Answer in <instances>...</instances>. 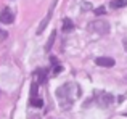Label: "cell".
<instances>
[{"label": "cell", "mask_w": 127, "mask_h": 119, "mask_svg": "<svg viewBox=\"0 0 127 119\" xmlns=\"http://www.w3.org/2000/svg\"><path fill=\"white\" fill-rule=\"evenodd\" d=\"M56 100L61 110H71V106L74 105V101L81 97V87L76 82H66V84L60 85L56 89Z\"/></svg>", "instance_id": "cell-1"}, {"label": "cell", "mask_w": 127, "mask_h": 119, "mask_svg": "<svg viewBox=\"0 0 127 119\" xmlns=\"http://www.w3.org/2000/svg\"><path fill=\"white\" fill-rule=\"evenodd\" d=\"M89 29L96 32V34H100V35H105L109 32V23L105 21V19H96V21H92L89 24Z\"/></svg>", "instance_id": "cell-2"}, {"label": "cell", "mask_w": 127, "mask_h": 119, "mask_svg": "<svg viewBox=\"0 0 127 119\" xmlns=\"http://www.w3.org/2000/svg\"><path fill=\"white\" fill-rule=\"evenodd\" d=\"M95 100H96V103H98L100 106L108 108V106H111V105L114 103V95L108 93V92H96Z\"/></svg>", "instance_id": "cell-3"}, {"label": "cell", "mask_w": 127, "mask_h": 119, "mask_svg": "<svg viewBox=\"0 0 127 119\" xmlns=\"http://www.w3.org/2000/svg\"><path fill=\"white\" fill-rule=\"evenodd\" d=\"M56 2H58V0H53V3H52V8L48 10L47 16L42 19V23H40V24H39V28H37V34H42V32H43V29L47 28V24H48L50 18H52V15H53V10H55V6H56Z\"/></svg>", "instance_id": "cell-4"}, {"label": "cell", "mask_w": 127, "mask_h": 119, "mask_svg": "<svg viewBox=\"0 0 127 119\" xmlns=\"http://www.w3.org/2000/svg\"><path fill=\"white\" fill-rule=\"evenodd\" d=\"M34 81H35V84H43V82L47 81V76H48V71H47L45 68H37L34 71Z\"/></svg>", "instance_id": "cell-5"}, {"label": "cell", "mask_w": 127, "mask_h": 119, "mask_svg": "<svg viewBox=\"0 0 127 119\" xmlns=\"http://www.w3.org/2000/svg\"><path fill=\"white\" fill-rule=\"evenodd\" d=\"M13 19H15V16H13V11L10 8H5L0 11V23H3V24H11Z\"/></svg>", "instance_id": "cell-6"}, {"label": "cell", "mask_w": 127, "mask_h": 119, "mask_svg": "<svg viewBox=\"0 0 127 119\" xmlns=\"http://www.w3.org/2000/svg\"><path fill=\"white\" fill-rule=\"evenodd\" d=\"M95 63L98 66H103V68H111V66H114V60L109 58V57H100L95 60Z\"/></svg>", "instance_id": "cell-7"}, {"label": "cell", "mask_w": 127, "mask_h": 119, "mask_svg": "<svg viewBox=\"0 0 127 119\" xmlns=\"http://www.w3.org/2000/svg\"><path fill=\"white\" fill-rule=\"evenodd\" d=\"M29 106L32 108H42L43 106V100L40 97H31L29 98Z\"/></svg>", "instance_id": "cell-8"}, {"label": "cell", "mask_w": 127, "mask_h": 119, "mask_svg": "<svg viewBox=\"0 0 127 119\" xmlns=\"http://www.w3.org/2000/svg\"><path fill=\"white\" fill-rule=\"evenodd\" d=\"M109 6H111L113 10L124 8V6H127V0H113V2L109 3Z\"/></svg>", "instance_id": "cell-9"}, {"label": "cell", "mask_w": 127, "mask_h": 119, "mask_svg": "<svg viewBox=\"0 0 127 119\" xmlns=\"http://www.w3.org/2000/svg\"><path fill=\"white\" fill-rule=\"evenodd\" d=\"M71 29H74V23H72L69 18H64V19H63V31L69 32Z\"/></svg>", "instance_id": "cell-10"}, {"label": "cell", "mask_w": 127, "mask_h": 119, "mask_svg": "<svg viewBox=\"0 0 127 119\" xmlns=\"http://www.w3.org/2000/svg\"><path fill=\"white\" fill-rule=\"evenodd\" d=\"M50 61H52L53 63V76H56V74H58V72L60 71H61V69H63V66L61 64H58V61H56V58H50Z\"/></svg>", "instance_id": "cell-11"}, {"label": "cell", "mask_w": 127, "mask_h": 119, "mask_svg": "<svg viewBox=\"0 0 127 119\" xmlns=\"http://www.w3.org/2000/svg\"><path fill=\"white\" fill-rule=\"evenodd\" d=\"M55 37H56V32L53 31V32H52V35H50V39L47 40V45H45V50H47V52H48L50 48L53 47V42H55Z\"/></svg>", "instance_id": "cell-12"}, {"label": "cell", "mask_w": 127, "mask_h": 119, "mask_svg": "<svg viewBox=\"0 0 127 119\" xmlns=\"http://www.w3.org/2000/svg\"><path fill=\"white\" fill-rule=\"evenodd\" d=\"M37 90H39V84H32L31 85V97H37Z\"/></svg>", "instance_id": "cell-13"}, {"label": "cell", "mask_w": 127, "mask_h": 119, "mask_svg": "<svg viewBox=\"0 0 127 119\" xmlns=\"http://www.w3.org/2000/svg\"><path fill=\"white\" fill-rule=\"evenodd\" d=\"M105 11H106V10L103 8V6H100V8H96V10H95V15H103Z\"/></svg>", "instance_id": "cell-14"}, {"label": "cell", "mask_w": 127, "mask_h": 119, "mask_svg": "<svg viewBox=\"0 0 127 119\" xmlns=\"http://www.w3.org/2000/svg\"><path fill=\"white\" fill-rule=\"evenodd\" d=\"M29 119H40V116H34V114H28Z\"/></svg>", "instance_id": "cell-15"}, {"label": "cell", "mask_w": 127, "mask_h": 119, "mask_svg": "<svg viewBox=\"0 0 127 119\" xmlns=\"http://www.w3.org/2000/svg\"><path fill=\"white\" fill-rule=\"evenodd\" d=\"M124 48L127 50V39H124Z\"/></svg>", "instance_id": "cell-16"}]
</instances>
